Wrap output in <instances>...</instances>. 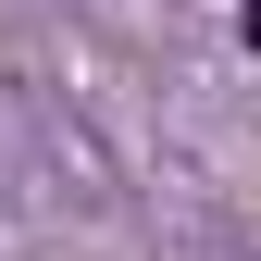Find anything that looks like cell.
<instances>
[{
    "instance_id": "obj_1",
    "label": "cell",
    "mask_w": 261,
    "mask_h": 261,
    "mask_svg": "<svg viewBox=\"0 0 261 261\" xmlns=\"http://www.w3.org/2000/svg\"><path fill=\"white\" fill-rule=\"evenodd\" d=\"M237 25H249V50H261V0H237Z\"/></svg>"
}]
</instances>
